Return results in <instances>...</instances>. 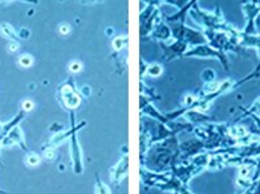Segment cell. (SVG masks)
Returning <instances> with one entry per match:
<instances>
[{"label":"cell","mask_w":260,"mask_h":194,"mask_svg":"<svg viewBox=\"0 0 260 194\" xmlns=\"http://www.w3.org/2000/svg\"><path fill=\"white\" fill-rule=\"evenodd\" d=\"M73 78L65 82L57 89V99L65 110H68L69 112H74L82 102V97L79 93L75 92L74 84H73Z\"/></svg>","instance_id":"obj_1"},{"label":"cell","mask_w":260,"mask_h":194,"mask_svg":"<svg viewBox=\"0 0 260 194\" xmlns=\"http://www.w3.org/2000/svg\"><path fill=\"white\" fill-rule=\"evenodd\" d=\"M86 125V122L83 121L81 124H77V126L73 130V133L71 134L69 138V145H71V158H72V164H73V171L77 175H81L83 172V155L81 146L78 144V137H77V132L81 128Z\"/></svg>","instance_id":"obj_2"},{"label":"cell","mask_w":260,"mask_h":194,"mask_svg":"<svg viewBox=\"0 0 260 194\" xmlns=\"http://www.w3.org/2000/svg\"><path fill=\"white\" fill-rule=\"evenodd\" d=\"M128 170H129V155L128 154H124V155L120 158V160L111 168L110 171L111 181H112L113 184L118 185V184L121 183V180L128 175Z\"/></svg>","instance_id":"obj_3"},{"label":"cell","mask_w":260,"mask_h":194,"mask_svg":"<svg viewBox=\"0 0 260 194\" xmlns=\"http://www.w3.org/2000/svg\"><path fill=\"white\" fill-rule=\"evenodd\" d=\"M13 145H19L23 150H27V146L26 144H25V137H24V132L19 125L15 126V128L3 138V141L0 142V146H3V147H9V146Z\"/></svg>","instance_id":"obj_4"},{"label":"cell","mask_w":260,"mask_h":194,"mask_svg":"<svg viewBox=\"0 0 260 194\" xmlns=\"http://www.w3.org/2000/svg\"><path fill=\"white\" fill-rule=\"evenodd\" d=\"M186 56H203V57L216 56V57H220V59H221V61L226 64L225 55H224V53L217 52V51H215V49L211 48V47H208V46L196 47L195 49H191V51L186 52Z\"/></svg>","instance_id":"obj_5"},{"label":"cell","mask_w":260,"mask_h":194,"mask_svg":"<svg viewBox=\"0 0 260 194\" xmlns=\"http://www.w3.org/2000/svg\"><path fill=\"white\" fill-rule=\"evenodd\" d=\"M25 115H26V112H24L23 110L20 111L19 114L16 115L15 118L12 119V120H9L8 122H5V124H3V129H1V132H0V142L3 141V138L7 136L9 132H11L15 126H17L20 124V121H23L24 118H25Z\"/></svg>","instance_id":"obj_6"},{"label":"cell","mask_w":260,"mask_h":194,"mask_svg":"<svg viewBox=\"0 0 260 194\" xmlns=\"http://www.w3.org/2000/svg\"><path fill=\"white\" fill-rule=\"evenodd\" d=\"M0 35L4 37V38L11 39V42H16V39L19 38V37H17V31H16L15 27L8 23L0 24Z\"/></svg>","instance_id":"obj_7"},{"label":"cell","mask_w":260,"mask_h":194,"mask_svg":"<svg viewBox=\"0 0 260 194\" xmlns=\"http://www.w3.org/2000/svg\"><path fill=\"white\" fill-rule=\"evenodd\" d=\"M95 194H111V189L103 183L98 175L95 176Z\"/></svg>","instance_id":"obj_8"},{"label":"cell","mask_w":260,"mask_h":194,"mask_svg":"<svg viewBox=\"0 0 260 194\" xmlns=\"http://www.w3.org/2000/svg\"><path fill=\"white\" fill-rule=\"evenodd\" d=\"M25 163L29 167H37L41 163V156L35 154V152H29L26 156H25Z\"/></svg>","instance_id":"obj_9"},{"label":"cell","mask_w":260,"mask_h":194,"mask_svg":"<svg viewBox=\"0 0 260 194\" xmlns=\"http://www.w3.org/2000/svg\"><path fill=\"white\" fill-rule=\"evenodd\" d=\"M33 63H34V57L29 55V53L21 55V56L19 57V64L21 65L23 68H30Z\"/></svg>","instance_id":"obj_10"},{"label":"cell","mask_w":260,"mask_h":194,"mask_svg":"<svg viewBox=\"0 0 260 194\" xmlns=\"http://www.w3.org/2000/svg\"><path fill=\"white\" fill-rule=\"evenodd\" d=\"M112 46L116 51H121L128 46V37H117V38L113 39Z\"/></svg>","instance_id":"obj_11"},{"label":"cell","mask_w":260,"mask_h":194,"mask_svg":"<svg viewBox=\"0 0 260 194\" xmlns=\"http://www.w3.org/2000/svg\"><path fill=\"white\" fill-rule=\"evenodd\" d=\"M146 72H147L148 76H151V77H159L160 74H162L163 69L159 64H152V65H150L147 69H146Z\"/></svg>","instance_id":"obj_12"},{"label":"cell","mask_w":260,"mask_h":194,"mask_svg":"<svg viewBox=\"0 0 260 194\" xmlns=\"http://www.w3.org/2000/svg\"><path fill=\"white\" fill-rule=\"evenodd\" d=\"M56 148L55 147H43V156L46 159L53 160L56 158Z\"/></svg>","instance_id":"obj_13"},{"label":"cell","mask_w":260,"mask_h":194,"mask_svg":"<svg viewBox=\"0 0 260 194\" xmlns=\"http://www.w3.org/2000/svg\"><path fill=\"white\" fill-rule=\"evenodd\" d=\"M69 71L72 73H78L82 71V64L79 63V61H72L71 64H69Z\"/></svg>","instance_id":"obj_14"},{"label":"cell","mask_w":260,"mask_h":194,"mask_svg":"<svg viewBox=\"0 0 260 194\" xmlns=\"http://www.w3.org/2000/svg\"><path fill=\"white\" fill-rule=\"evenodd\" d=\"M34 108V103L31 102L30 99H25L23 102V111L24 112H30Z\"/></svg>","instance_id":"obj_15"},{"label":"cell","mask_w":260,"mask_h":194,"mask_svg":"<svg viewBox=\"0 0 260 194\" xmlns=\"http://www.w3.org/2000/svg\"><path fill=\"white\" fill-rule=\"evenodd\" d=\"M17 37L21 39H27L30 37V30L26 29V27H21V29L17 31Z\"/></svg>","instance_id":"obj_16"},{"label":"cell","mask_w":260,"mask_h":194,"mask_svg":"<svg viewBox=\"0 0 260 194\" xmlns=\"http://www.w3.org/2000/svg\"><path fill=\"white\" fill-rule=\"evenodd\" d=\"M71 30H72V29H71V25H69V24H61L60 26H59V31H60L63 35L69 34Z\"/></svg>","instance_id":"obj_17"},{"label":"cell","mask_w":260,"mask_h":194,"mask_svg":"<svg viewBox=\"0 0 260 194\" xmlns=\"http://www.w3.org/2000/svg\"><path fill=\"white\" fill-rule=\"evenodd\" d=\"M8 51L11 53L17 52L19 51V43L17 42H9L8 43Z\"/></svg>","instance_id":"obj_18"},{"label":"cell","mask_w":260,"mask_h":194,"mask_svg":"<svg viewBox=\"0 0 260 194\" xmlns=\"http://www.w3.org/2000/svg\"><path fill=\"white\" fill-rule=\"evenodd\" d=\"M79 94H81V96H83V97H89L91 94V89L89 88V86H83V88L81 89Z\"/></svg>","instance_id":"obj_19"},{"label":"cell","mask_w":260,"mask_h":194,"mask_svg":"<svg viewBox=\"0 0 260 194\" xmlns=\"http://www.w3.org/2000/svg\"><path fill=\"white\" fill-rule=\"evenodd\" d=\"M0 194H9V193H8V192H5V191H1V189H0Z\"/></svg>","instance_id":"obj_20"}]
</instances>
